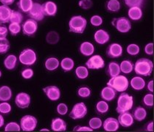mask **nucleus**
I'll return each instance as SVG.
<instances>
[{"instance_id":"f257e3e1","label":"nucleus","mask_w":154,"mask_h":132,"mask_svg":"<svg viewBox=\"0 0 154 132\" xmlns=\"http://www.w3.org/2000/svg\"><path fill=\"white\" fill-rule=\"evenodd\" d=\"M134 71L140 76H150L153 71V63L147 58H140L134 64Z\"/></svg>"},{"instance_id":"f03ea898","label":"nucleus","mask_w":154,"mask_h":132,"mask_svg":"<svg viewBox=\"0 0 154 132\" xmlns=\"http://www.w3.org/2000/svg\"><path fill=\"white\" fill-rule=\"evenodd\" d=\"M69 31L76 34H83L87 26V20L83 16H74L69 19L68 23Z\"/></svg>"},{"instance_id":"7ed1b4c3","label":"nucleus","mask_w":154,"mask_h":132,"mask_svg":"<svg viewBox=\"0 0 154 132\" xmlns=\"http://www.w3.org/2000/svg\"><path fill=\"white\" fill-rule=\"evenodd\" d=\"M134 106V98L125 92H121L117 102L116 112L120 114L125 112H129Z\"/></svg>"},{"instance_id":"20e7f679","label":"nucleus","mask_w":154,"mask_h":132,"mask_svg":"<svg viewBox=\"0 0 154 132\" xmlns=\"http://www.w3.org/2000/svg\"><path fill=\"white\" fill-rule=\"evenodd\" d=\"M107 86L113 88L116 92H125L129 87V81L123 75H118L109 79L107 82Z\"/></svg>"},{"instance_id":"39448f33","label":"nucleus","mask_w":154,"mask_h":132,"mask_svg":"<svg viewBox=\"0 0 154 132\" xmlns=\"http://www.w3.org/2000/svg\"><path fill=\"white\" fill-rule=\"evenodd\" d=\"M19 60L21 64L26 66H32L36 63L37 54L33 49L29 48H24L21 51L19 56Z\"/></svg>"},{"instance_id":"423d86ee","label":"nucleus","mask_w":154,"mask_h":132,"mask_svg":"<svg viewBox=\"0 0 154 132\" xmlns=\"http://www.w3.org/2000/svg\"><path fill=\"white\" fill-rule=\"evenodd\" d=\"M111 24L121 33H128L130 32L132 27L130 19L126 17L114 18L111 22Z\"/></svg>"},{"instance_id":"0eeeda50","label":"nucleus","mask_w":154,"mask_h":132,"mask_svg":"<svg viewBox=\"0 0 154 132\" xmlns=\"http://www.w3.org/2000/svg\"><path fill=\"white\" fill-rule=\"evenodd\" d=\"M21 130L23 131H33L37 128L38 120L35 117L30 115H26L23 116L20 120Z\"/></svg>"},{"instance_id":"6e6552de","label":"nucleus","mask_w":154,"mask_h":132,"mask_svg":"<svg viewBox=\"0 0 154 132\" xmlns=\"http://www.w3.org/2000/svg\"><path fill=\"white\" fill-rule=\"evenodd\" d=\"M87 112L88 109L85 103L79 102L73 106L69 115L72 120H81L86 116Z\"/></svg>"},{"instance_id":"1a4fd4ad","label":"nucleus","mask_w":154,"mask_h":132,"mask_svg":"<svg viewBox=\"0 0 154 132\" xmlns=\"http://www.w3.org/2000/svg\"><path fill=\"white\" fill-rule=\"evenodd\" d=\"M85 65L87 67L88 69L99 70L104 68L106 66V63H105L104 59L100 55L94 54L91 55V57L88 59Z\"/></svg>"},{"instance_id":"9d476101","label":"nucleus","mask_w":154,"mask_h":132,"mask_svg":"<svg viewBox=\"0 0 154 132\" xmlns=\"http://www.w3.org/2000/svg\"><path fill=\"white\" fill-rule=\"evenodd\" d=\"M38 27V26L36 21L32 19H28L24 23H22V30L24 35L31 37L33 36L36 33Z\"/></svg>"},{"instance_id":"9b49d317","label":"nucleus","mask_w":154,"mask_h":132,"mask_svg":"<svg viewBox=\"0 0 154 132\" xmlns=\"http://www.w3.org/2000/svg\"><path fill=\"white\" fill-rule=\"evenodd\" d=\"M15 104L19 108L27 109L31 104V97L28 93L24 92H21L18 93L15 98Z\"/></svg>"},{"instance_id":"f8f14e48","label":"nucleus","mask_w":154,"mask_h":132,"mask_svg":"<svg viewBox=\"0 0 154 132\" xmlns=\"http://www.w3.org/2000/svg\"><path fill=\"white\" fill-rule=\"evenodd\" d=\"M43 92L47 98L51 101H57L60 98V96H61L60 89L55 85H50L44 87Z\"/></svg>"},{"instance_id":"ddd939ff","label":"nucleus","mask_w":154,"mask_h":132,"mask_svg":"<svg viewBox=\"0 0 154 132\" xmlns=\"http://www.w3.org/2000/svg\"><path fill=\"white\" fill-rule=\"evenodd\" d=\"M27 14L30 17V19H34L37 22L44 20V16H45L44 14L42 5L38 2H33L32 8Z\"/></svg>"},{"instance_id":"4468645a","label":"nucleus","mask_w":154,"mask_h":132,"mask_svg":"<svg viewBox=\"0 0 154 132\" xmlns=\"http://www.w3.org/2000/svg\"><path fill=\"white\" fill-rule=\"evenodd\" d=\"M123 53V48L120 44L113 43L108 46L106 49V54L109 57L115 59L120 57Z\"/></svg>"},{"instance_id":"2eb2a0df","label":"nucleus","mask_w":154,"mask_h":132,"mask_svg":"<svg viewBox=\"0 0 154 132\" xmlns=\"http://www.w3.org/2000/svg\"><path fill=\"white\" fill-rule=\"evenodd\" d=\"M117 120L119 121V125L124 127V128H129L134 123L133 115L129 112H125L119 114Z\"/></svg>"},{"instance_id":"dca6fc26","label":"nucleus","mask_w":154,"mask_h":132,"mask_svg":"<svg viewBox=\"0 0 154 132\" xmlns=\"http://www.w3.org/2000/svg\"><path fill=\"white\" fill-rule=\"evenodd\" d=\"M103 129L106 131L114 132L117 131L119 128V123L117 118L114 117H108L104 122H103Z\"/></svg>"},{"instance_id":"f3484780","label":"nucleus","mask_w":154,"mask_h":132,"mask_svg":"<svg viewBox=\"0 0 154 132\" xmlns=\"http://www.w3.org/2000/svg\"><path fill=\"white\" fill-rule=\"evenodd\" d=\"M94 40L100 45H104L110 40V35L105 29H97L94 34Z\"/></svg>"},{"instance_id":"a211bd4d","label":"nucleus","mask_w":154,"mask_h":132,"mask_svg":"<svg viewBox=\"0 0 154 132\" xmlns=\"http://www.w3.org/2000/svg\"><path fill=\"white\" fill-rule=\"evenodd\" d=\"M50 127L53 131H66L67 129V124L63 119L60 118V117H55L52 120Z\"/></svg>"},{"instance_id":"6ab92c4d","label":"nucleus","mask_w":154,"mask_h":132,"mask_svg":"<svg viewBox=\"0 0 154 132\" xmlns=\"http://www.w3.org/2000/svg\"><path fill=\"white\" fill-rule=\"evenodd\" d=\"M45 16H55L58 12V6L54 1H47L42 4Z\"/></svg>"},{"instance_id":"aec40b11","label":"nucleus","mask_w":154,"mask_h":132,"mask_svg":"<svg viewBox=\"0 0 154 132\" xmlns=\"http://www.w3.org/2000/svg\"><path fill=\"white\" fill-rule=\"evenodd\" d=\"M117 96V92L109 86L103 87L100 92V97L103 100L109 102L114 100Z\"/></svg>"},{"instance_id":"412c9836","label":"nucleus","mask_w":154,"mask_h":132,"mask_svg":"<svg viewBox=\"0 0 154 132\" xmlns=\"http://www.w3.org/2000/svg\"><path fill=\"white\" fill-rule=\"evenodd\" d=\"M95 51L94 45L88 41L83 42L79 47V51L82 55L85 57H90L93 55Z\"/></svg>"},{"instance_id":"4be33fe9","label":"nucleus","mask_w":154,"mask_h":132,"mask_svg":"<svg viewBox=\"0 0 154 132\" xmlns=\"http://www.w3.org/2000/svg\"><path fill=\"white\" fill-rule=\"evenodd\" d=\"M129 84L133 89L136 91H140L142 90L146 86V82H145V79L142 77V76H134L131 79Z\"/></svg>"},{"instance_id":"5701e85b","label":"nucleus","mask_w":154,"mask_h":132,"mask_svg":"<svg viewBox=\"0 0 154 132\" xmlns=\"http://www.w3.org/2000/svg\"><path fill=\"white\" fill-rule=\"evenodd\" d=\"M12 10L8 5H0V24H7L10 22Z\"/></svg>"},{"instance_id":"b1692460","label":"nucleus","mask_w":154,"mask_h":132,"mask_svg":"<svg viewBox=\"0 0 154 132\" xmlns=\"http://www.w3.org/2000/svg\"><path fill=\"white\" fill-rule=\"evenodd\" d=\"M106 73L110 78L119 75L121 73L119 64H118L116 62H110L106 67Z\"/></svg>"},{"instance_id":"393cba45","label":"nucleus","mask_w":154,"mask_h":132,"mask_svg":"<svg viewBox=\"0 0 154 132\" xmlns=\"http://www.w3.org/2000/svg\"><path fill=\"white\" fill-rule=\"evenodd\" d=\"M18 59L17 57L14 54H9L5 58L3 61L4 67L8 71H14L17 66Z\"/></svg>"},{"instance_id":"a878e982","label":"nucleus","mask_w":154,"mask_h":132,"mask_svg":"<svg viewBox=\"0 0 154 132\" xmlns=\"http://www.w3.org/2000/svg\"><path fill=\"white\" fill-rule=\"evenodd\" d=\"M129 19L133 21H139L143 16V12L140 7H131L128 11Z\"/></svg>"},{"instance_id":"bb28decb","label":"nucleus","mask_w":154,"mask_h":132,"mask_svg":"<svg viewBox=\"0 0 154 132\" xmlns=\"http://www.w3.org/2000/svg\"><path fill=\"white\" fill-rule=\"evenodd\" d=\"M12 96V89L9 86L2 85L0 87V101H9Z\"/></svg>"},{"instance_id":"cd10ccee","label":"nucleus","mask_w":154,"mask_h":132,"mask_svg":"<svg viewBox=\"0 0 154 132\" xmlns=\"http://www.w3.org/2000/svg\"><path fill=\"white\" fill-rule=\"evenodd\" d=\"M59 66H60V62H59L58 59L53 57L47 58L44 63V67H45L46 70H47L48 71H56Z\"/></svg>"},{"instance_id":"c85d7f7f","label":"nucleus","mask_w":154,"mask_h":132,"mask_svg":"<svg viewBox=\"0 0 154 132\" xmlns=\"http://www.w3.org/2000/svg\"><path fill=\"white\" fill-rule=\"evenodd\" d=\"M133 117L134 120H136L138 122H142L147 117V111L143 107L139 106L133 112Z\"/></svg>"},{"instance_id":"c756f323","label":"nucleus","mask_w":154,"mask_h":132,"mask_svg":"<svg viewBox=\"0 0 154 132\" xmlns=\"http://www.w3.org/2000/svg\"><path fill=\"white\" fill-rule=\"evenodd\" d=\"M32 4H33L32 0H19L17 2V7L19 11L22 13H28L32 7Z\"/></svg>"},{"instance_id":"7c9ffc66","label":"nucleus","mask_w":154,"mask_h":132,"mask_svg":"<svg viewBox=\"0 0 154 132\" xmlns=\"http://www.w3.org/2000/svg\"><path fill=\"white\" fill-rule=\"evenodd\" d=\"M60 66L64 72H69L75 67V62L72 58L64 57L60 62Z\"/></svg>"},{"instance_id":"2f4dec72","label":"nucleus","mask_w":154,"mask_h":132,"mask_svg":"<svg viewBox=\"0 0 154 132\" xmlns=\"http://www.w3.org/2000/svg\"><path fill=\"white\" fill-rule=\"evenodd\" d=\"M106 8L110 13L119 12L121 4L119 0H108L106 3Z\"/></svg>"},{"instance_id":"473e14b6","label":"nucleus","mask_w":154,"mask_h":132,"mask_svg":"<svg viewBox=\"0 0 154 132\" xmlns=\"http://www.w3.org/2000/svg\"><path fill=\"white\" fill-rule=\"evenodd\" d=\"M95 110L98 115H103L107 113L109 110V105L107 101L104 100L99 101L96 104Z\"/></svg>"},{"instance_id":"72a5a7b5","label":"nucleus","mask_w":154,"mask_h":132,"mask_svg":"<svg viewBox=\"0 0 154 132\" xmlns=\"http://www.w3.org/2000/svg\"><path fill=\"white\" fill-rule=\"evenodd\" d=\"M120 71L124 74H129L134 71V63L128 60H125L119 64Z\"/></svg>"},{"instance_id":"f704fd0d","label":"nucleus","mask_w":154,"mask_h":132,"mask_svg":"<svg viewBox=\"0 0 154 132\" xmlns=\"http://www.w3.org/2000/svg\"><path fill=\"white\" fill-rule=\"evenodd\" d=\"M60 40V35L55 31H50L46 35V41L50 45H55Z\"/></svg>"},{"instance_id":"c9c22d12","label":"nucleus","mask_w":154,"mask_h":132,"mask_svg":"<svg viewBox=\"0 0 154 132\" xmlns=\"http://www.w3.org/2000/svg\"><path fill=\"white\" fill-rule=\"evenodd\" d=\"M88 74H89V72H88V69L86 66H78L75 69V75H76L77 78L79 79H87Z\"/></svg>"},{"instance_id":"e433bc0d","label":"nucleus","mask_w":154,"mask_h":132,"mask_svg":"<svg viewBox=\"0 0 154 132\" xmlns=\"http://www.w3.org/2000/svg\"><path fill=\"white\" fill-rule=\"evenodd\" d=\"M24 16L22 13L19 10H12L10 17V23H17V24H22Z\"/></svg>"},{"instance_id":"4c0bfd02","label":"nucleus","mask_w":154,"mask_h":132,"mask_svg":"<svg viewBox=\"0 0 154 132\" xmlns=\"http://www.w3.org/2000/svg\"><path fill=\"white\" fill-rule=\"evenodd\" d=\"M8 28L12 36H16L22 31V26L20 24H17V23H10Z\"/></svg>"},{"instance_id":"58836bf2","label":"nucleus","mask_w":154,"mask_h":132,"mask_svg":"<svg viewBox=\"0 0 154 132\" xmlns=\"http://www.w3.org/2000/svg\"><path fill=\"white\" fill-rule=\"evenodd\" d=\"M88 125L93 130H98L102 127L103 121L100 117H91L88 121Z\"/></svg>"},{"instance_id":"ea45409f","label":"nucleus","mask_w":154,"mask_h":132,"mask_svg":"<svg viewBox=\"0 0 154 132\" xmlns=\"http://www.w3.org/2000/svg\"><path fill=\"white\" fill-rule=\"evenodd\" d=\"M126 51L131 56H136L140 52V47L136 43H131L126 48Z\"/></svg>"},{"instance_id":"a19ab883","label":"nucleus","mask_w":154,"mask_h":132,"mask_svg":"<svg viewBox=\"0 0 154 132\" xmlns=\"http://www.w3.org/2000/svg\"><path fill=\"white\" fill-rule=\"evenodd\" d=\"M77 93H78V95L81 97V98H88L91 95V91L89 87L83 86V87L78 88Z\"/></svg>"},{"instance_id":"79ce46f5","label":"nucleus","mask_w":154,"mask_h":132,"mask_svg":"<svg viewBox=\"0 0 154 132\" xmlns=\"http://www.w3.org/2000/svg\"><path fill=\"white\" fill-rule=\"evenodd\" d=\"M10 48H11V44L7 37L0 39V54H4L7 53L10 50Z\"/></svg>"},{"instance_id":"37998d69","label":"nucleus","mask_w":154,"mask_h":132,"mask_svg":"<svg viewBox=\"0 0 154 132\" xmlns=\"http://www.w3.org/2000/svg\"><path fill=\"white\" fill-rule=\"evenodd\" d=\"M12 110V107L8 101H2L0 103V114L8 115Z\"/></svg>"},{"instance_id":"c03bdc74","label":"nucleus","mask_w":154,"mask_h":132,"mask_svg":"<svg viewBox=\"0 0 154 132\" xmlns=\"http://www.w3.org/2000/svg\"><path fill=\"white\" fill-rule=\"evenodd\" d=\"M20 125L16 122H10L5 126V131H20Z\"/></svg>"},{"instance_id":"a18cd8bd","label":"nucleus","mask_w":154,"mask_h":132,"mask_svg":"<svg viewBox=\"0 0 154 132\" xmlns=\"http://www.w3.org/2000/svg\"><path fill=\"white\" fill-rule=\"evenodd\" d=\"M143 104L147 107H153V94L152 92L147 93L144 96L143 100H142Z\"/></svg>"},{"instance_id":"49530a36","label":"nucleus","mask_w":154,"mask_h":132,"mask_svg":"<svg viewBox=\"0 0 154 132\" xmlns=\"http://www.w3.org/2000/svg\"><path fill=\"white\" fill-rule=\"evenodd\" d=\"M90 23L94 27H100L103 23V18L98 15H94V16H91V19H90Z\"/></svg>"},{"instance_id":"de8ad7c7","label":"nucleus","mask_w":154,"mask_h":132,"mask_svg":"<svg viewBox=\"0 0 154 132\" xmlns=\"http://www.w3.org/2000/svg\"><path fill=\"white\" fill-rule=\"evenodd\" d=\"M69 111V108L67 107V105L64 103H60L58 106H57L56 108V112L58 115L63 116V115H66L67 112Z\"/></svg>"},{"instance_id":"09e8293b","label":"nucleus","mask_w":154,"mask_h":132,"mask_svg":"<svg viewBox=\"0 0 154 132\" xmlns=\"http://www.w3.org/2000/svg\"><path fill=\"white\" fill-rule=\"evenodd\" d=\"M21 75H22V77L24 79H30L34 75V71L32 68H24L21 72Z\"/></svg>"},{"instance_id":"8fccbe9b","label":"nucleus","mask_w":154,"mask_h":132,"mask_svg":"<svg viewBox=\"0 0 154 132\" xmlns=\"http://www.w3.org/2000/svg\"><path fill=\"white\" fill-rule=\"evenodd\" d=\"M79 7L83 10H88L93 6V2L91 0H80L78 2Z\"/></svg>"},{"instance_id":"3c124183","label":"nucleus","mask_w":154,"mask_h":132,"mask_svg":"<svg viewBox=\"0 0 154 132\" xmlns=\"http://www.w3.org/2000/svg\"><path fill=\"white\" fill-rule=\"evenodd\" d=\"M144 0H125V3L128 7H140L143 4Z\"/></svg>"},{"instance_id":"603ef678","label":"nucleus","mask_w":154,"mask_h":132,"mask_svg":"<svg viewBox=\"0 0 154 132\" xmlns=\"http://www.w3.org/2000/svg\"><path fill=\"white\" fill-rule=\"evenodd\" d=\"M8 28L4 24H0V39L6 38L8 35Z\"/></svg>"},{"instance_id":"864d4df0","label":"nucleus","mask_w":154,"mask_h":132,"mask_svg":"<svg viewBox=\"0 0 154 132\" xmlns=\"http://www.w3.org/2000/svg\"><path fill=\"white\" fill-rule=\"evenodd\" d=\"M153 43H149L145 45V48H144V51L145 53L147 55H150L152 56L153 55Z\"/></svg>"},{"instance_id":"5fc2aeb1","label":"nucleus","mask_w":154,"mask_h":132,"mask_svg":"<svg viewBox=\"0 0 154 132\" xmlns=\"http://www.w3.org/2000/svg\"><path fill=\"white\" fill-rule=\"evenodd\" d=\"M94 130L90 128L89 126H81V125H77L74 127L73 131H93Z\"/></svg>"},{"instance_id":"6e6d98bb","label":"nucleus","mask_w":154,"mask_h":132,"mask_svg":"<svg viewBox=\"0 0 154 132\" xmlns=\"http://www.w3.org/2000/svg\"><path fill=\"white\" fill-rule=\"evenodd\" d=\"M154 123L153 121H150L147 123L146 125L145 126V131H154Z\"/></svg>"},{"instance_id":"4d7b16f0","label":"nucleus","mask_w":154,"mask_h":132,"mask_svg":"<svg viewBox=\"0 0 154 132\" xmlns=\"http://www.w3.org/2000/svg\"><path fill=\"white\" fill-rule=\"evenodd\" d=\"M147 89L150 92H152V93H153V90H154V89H153V80H150L148 83H147Z\"/></svg>"},{"instance_id":"13d9d810","label":"nucleus","mask_w":154,"mask_h":132,"mask_svg":"<svg viewBox=\"0 0 154 132\" xmlns=\"http://www.w3.org/2000/svg\"><path fill=\"white\" fill-rule=\"evenodd\" d=\"M15 1H16V0H0V2L2 4H4V5L9 6L11 5L12 4H14Z\"/></svg>"},{"instance_id":"bf43d9fd","label":"nucleus","mask_w":154,"mask_h":132,"mask_svg":"<svg viewBox=\"0 0 154 132\" xmlns=\"http://www.w3.org/2000/svg\"><path fill=\"white\" fill-rule=\"evenodd\" d=\"M4 125H5L4 117L2 116V114H0V128H1L2 127L4 126Z\"/></svg>"},{"instance_id":"052dcab7","label":"nucleus","mask_w":154,"mask_h":132,"mask_svg":"<svg viewBox=\"0 0 154 132\" xmlns=\"http://www.w3.org/2000/svg\"><path fill=\"white\" fill-rule=\"evenodd\" d=\"M40 131H50V130L47 129V128H42L40 130Z\"/></svg>"},{"instance_id":"680f3d73","label":"nucleus","mask_w":154,"mask_h":132,"mask_svg":"<svg viewBox=\"0 0 154 132\" xmlns=\"http://www.w3.org/2000/svg\"><path fill=\"white\" fill-rule=\"evenodd\" d=\"M2 71L0 70V78L2 77Z\"/></svg>"}]
</instances>
